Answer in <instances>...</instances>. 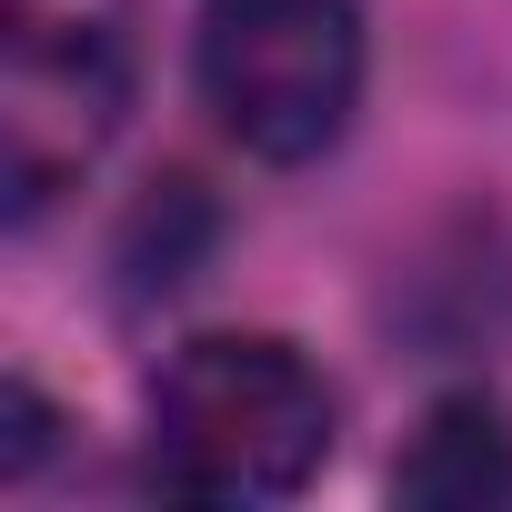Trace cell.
Returning <instances> with one entry per match:
<instances>
[{
	"mask_svg": "<svg viewBox=\"0 0 512 512\" xmlns=\"http://www.w3.org/2000/svg\"><path fill=\"white\" fill-rule=\"evenodd\" d=\"M332 382L282 332H201L151 382L141 462L171 502H292L332 462Z\"/></svg>",
	"mask_w": 512,
	"mask_h": 512,
	"instance_id": "6da1fadb",
	"label": "cell"
},
{
	"mask_svg": "<svg viewBox=\"0 0 512 512\" xmlns=\"http://www.w3.org/2000/svg\"><path fill=\"white\" fill-rule=\"evenodd\" d=\"M362 71H372L362 0H201L191 21L201 111L272 171H302L352 131Z\"/></svg>",
	"mask_w": 512,
	"mask_h": 512,
	"instance_id": "7a4b0ae2",
	"label": "cell"
},
{
	"mask_svg": "<svg viewBox=\"0 0 512 512\" xmlns=\"http://www.w3.org/2000/svg\"><path fill=\"white\" fill-rule=\"evenodd\" d=\"M131 111V0H0V191L41 221Z\"/></svg>",
	"mask_w": 512,
	"mask_h": 512,
	"instance_id": "3957f363",
	"label": "cell"
},
{
	"mask_svg": "<svg viewBox=\"0 0 512 512\" xmlns=\"http://www.w3.org/2000/svg\"><path fill=\"white\" fill-rule=\"evenodd\" d=\"M392 492L422 502V512H492V502H512V422H502V402L442 392L422 412V432L402 442Z\"/></svg>",
	"mask_w": 512,
	"mask_h": 512,
	"instance_id": "277c9868",
	"label": "cell"
},
{
	"mask_svg": "<svg viewBox=\"0 0 512 512\" xmlns=\"http://www.w3.org/2000/svg\"><path fill=\"white\" fill-rule=\"evenodd\" d=\"M0 422H11V432H0V482H31V462L51 452L61 412L41 402V382H11V392H0Z\"/></svg>",
	"mask_w": 512,
	"mask_h": 512,
	"instance_id": "5b68a950",
	"label": "cell"
}]
</instances>
